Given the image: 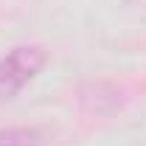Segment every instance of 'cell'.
<instances>
[{
    "label": "cell",
    "instance_id": "1",
    "mask_svg": "<svg viewBox=\"0 0 146 146\" xmlns=\"http://www.w3.org/2000/svg\"><path fill=\"white\" fill-rule=\"evenodd\" d=\"M45 51L39 45H20L0 59V101L14 98L36 73L45 68Z\"/></svg>",
    "mask_w": 146,
    "mask_h": 146
},
{
    "label": "cell",
    "instance_id": "2",
    "mask_svg": "<svg viewBox=\"0 0 146 146\" xmlns=\"http://www.w3.org/2000/svg\"><path fill=\"white\" fill-rule=\"evenodd\" d=\"M0 146H39V135L28 127H9L0 129Z\"/></svg>",
    "mask_w": 146,
    "mask_h": 146
}]
</instances>
